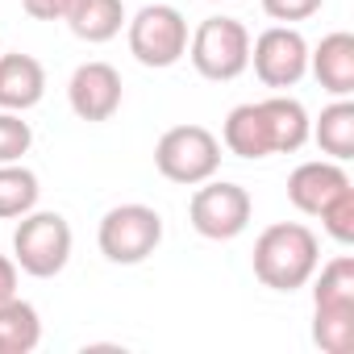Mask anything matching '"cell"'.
I'll return each instance as SVG.
<instances>
[{
  "mask_svg": "<svg viewBox=\"0 0 354 354\" xmlns=\"http://www.w3.org/2000/svg\"><path fill=\"white\" fill-rule=\"evenodd\" d=\"M250 263H254V275H259L263 288L296 292L313 279V271L321 263V242L300 221H275L259 234Z\"/></svg>",
  "mask_w": 354,
  "mask_h": 354,
  "instance_id": "1",
  "label": "cell"
},
{
  "mask_svg": "<svg viewBox=\"0 0 354 354\" xmlns=\"http://www.w3.org/2000/svg\"><path fill=\"white\" fill-rule=\"evenodd\" d=\"M154 167H158L162 180L196 188V184H205V180L217 175V167H221V142L205 125H175V129H167L158 138Z\"/></svg>",
  "mask_w": 354,
  "mask_h": 354,
  "instance_id": "2",
  "label": "cell"
},
{
  "mask_svg": "<svg viewBox=\"0 0 354 354\" xmlns=\"http://www.w3.org/2000/svg\"><path fill=\"white\" fill-rule=\"evenodd\" d=\"M71 259V225L63 213L30 209L13 230V263L34 279H55Z\"/></svg>",
  "mask_w": 354,
  "mask_h": 354,
  "instance_id": "3",
  "label": "cell"
},
{
  "mask_svg": "<svg viewBox=\"0 0 354 354\" xmlns=\"http://www.w3.org/2000/svg\"><path fill=\"white\" fill-rule=\"evenodd\" d=\"M188 59L205 80L230 84L250 67V30L238 17H205L188 38Z\"/></svg>",
  "mask_w": 354,
  "mask_h": 354,
  "instance_id": "4",
  "label": "cell"
},
{
  "mask_svg": "<svg viewBox=\"0 0 354 354\" xmlns=\"http://www.w3.org/2000/svg\"><path fill=\"white\" fill-rule=\"evenodd\" d=\"M125 38H129V55L142 67H175L188 55V21L175 5H146L133 13V21H125Z\"/></svg>",
  "mask_w": 354,
  "mask_h": 354,
  "instance_id": "5",
  "label": "cell"
},
{
  "mask_svg": "<svg viewBox=\"0 0 354 354\" xmlns=\"http://www.w3.org/2000/svg\"><path fill=\"white\" fill-rule=\"evenodd\" d=\"M96 242H100V254L117 267L146 263L162 242V217L150 205H117L100 217Z\"/></svg>",
  "mask_w": 354,
  "mask_h": 354,
  "instance_id": "6",
  "label": "cell"
},
{
  "mask_svg": "<svg viewBox=\"0 0 354 354\" xmlns=\"http://www.w3.org/2000/svg\"><path fill=\"white\" fill-rule=\"evenodd\" d=\"M250 213H254L250 192L230 180H205V184H196V192L188 201V221L209 242H234L238 234H246Z\"/></svg>",
  "mask_w": 354,
  "mask_h": 354,
  "instance_id": "7",
  "label": "cell"
},
{
  "mask_svg": "<svg viewBox=\"0 0 354 354\" xmlns=\"http://www.w3.org/2000/svg\"><path fill=\"white\" fill-rule=\"evenodd\" d=\"M250 63L267 88H296L308 75V42L292 26H271L250 42Z\"/></svg>",
  "mask_w": 354,
  "mask_h": 354,
  "instance_id": "8",
  "label": "cell"
},
{
  "mask_svg": "<svg viewBox=\"0 0 354 354\" xmlns=\"http://www.w3.org/2000/svg\"><path fill=\"white\" fill-rule=\"evenodd\" d=\"M67 104L80 121H109L121 109V71L113 63H80L67 84Z\"/></svg>",
  "mask_w": 354,
  "mask_h": 354,
  "instance_id": "9",
  "label": "cell"
},
{
  "mask_svg": "<svg viewBox=\"0 0 354 354\" xmlns=\"http://www.w3.org/2000/svg\"><path fill=\"white\" fill-rule=\"evenodd\" d=\"M342 188H350V175H346L342 162H333V158H308V162H300V167L288 175V201H292L304 217H317Z\"/></svg>",
  "mask_w": 354,
  "mask_h": 354,
  "instance_id": "10",
  "label": "cell"
},
{
  "mask_svg": "<svg viewBox=\"0 0 354 354\" xmlns=\"http://www.w3.org/2000/svg\"><path fill=\"white\" fill-rule=\"evenodd\" d=\"M46 96V67L34 55H0V109L30 113Z\"/></svg>",
  "mask_w": 354,
  "mask_h": 354,
  "instance_id": "11",
  "label": "cell"
},
{
  "mask_svg": "<svg viewBox=\"0 0 354 354\" xmlns=\"http://www.w3.org/2000/svg\"><path fill=\"white\" fill-rule=\"evenodd\" d=\"M308 71L329 96H350L354 92V34L346 30L325 34L317 50H308Z\"/></svg>",
  "mask_w": 354,
  "mask_h": 354,
  "instance_id": "12",
  "label": "cell"
},
{
  "mask_svg": "<svg viewBox=\"0 0 354 354\" xmlns=\"http://www.w3.org/2000/svg\"><path fill=\"white\" fill-rule=\"evenodd\" d=\"M221 142L230 154L238 158H271V133H267V117H263V104L250 100V104H238L230 109L225 125H221Z\"/></svg>",
  "mask_w": 354,
  "mask_h": 354,
  "instance_id": "13",
  "label": "cell"
},
{
  "mask_svg": "<svg viewBox=\"0 0 354 354\" xmlns=\"http://www.w3.org/2000/svg\"><path fill=\"white\" fill-rule=\"evenodd\" d=\"M263 104V117H267V133H271V150L275 154H296L304 142H308V109L296 100V96H267L259 100Z\"/></svg>",
  "mask_w": 354,
  "mask_h": 354,
  "instance_id": "14",
  "label": "cell"
},
{
  "mask_svg": "<svg viewBox=\"0 0 354 354\" xmlns=\"http://www.w3.org/2000/svg\"><path fill=\"white\" fill-rule=\"evenodd\" d=\"M63 21L71 26V34H75L80 42L100 46V42H113V38L121 34V26H125V5H121V0H71V9H67Z\"/></svg>",
  "mask_w": 354,
  "mask_h": 354,
  "instance_id": "15",
  "label": "cell"
},
{
  "mask_svg": "<svg viewBox=\"0 0 354 354\" xmlns=\"http://www.w3.org/2000/svg\"><path fill=\"white\" fill-rule=\"evenodd\" d=\"M42 342V317L30 300L9 296L0 304V354H30Z\"/></svg>",
  "mask_w": 354,
  "mask_h": 354,
  "instance_id": "16",
  "label": "cell"
},
{
  "mask_svg": "<svg viewBox=\"0 0 354 354\" xmlns=\"http://www.w3.org/2000/svg\"><path fill=\"white\" fill-rule=\"evenodd\" d=\"M308 138L333 158V162H346L354 158V104L346 96H337L329 109H321L317 125L308 129Z\"/></svg>",
  "mask_w": 354,
  "mask_h": 354,
  "instance_id": "17",
  "label": "cell"
},
{
  "mask_svg": "<svg viewBox=\"0 0 354 354\" xmlns=\"http://www.w3.org/2000/svg\"><path fill=\"white\" fill-rule=\"evenodd\" d=\"M38 175L21 162H0V221H17L38 209Z\"/></svg>",
  "mask_w": 354,
  "mask_h": 354,
  "instance_id": "18",
  "label": "cell"
},
{
  "mask_svg": "<svg viewBox=\"0 0 354 354\" xmlns=\"http://www.w3.org/2000/svg\"><path fill=\"white\" fill-rule=\"evenodd\" d=\"M313 342L325 354H350L354 350V304L313 308Z\"/></svg>",
  "mask_w": 354,
  "mask_h": 354,
  "instance_id": "19",
  "label": "cell"
},
{
  "mask_svg": "<svg viewBox=\"0 0 354 354\" xmlns=\"http://www.w3.org/2000/svg\"><path fill=\"white\" fill-rule=\"evenodd\" d=\"M321 304H354V259L350 254H337L321 267V275L313 283V308H321Z\"/></svg>",
  "mask_w": 354,
  "mask_h": 354,
  "instance_id": "20",
  "label": "cell"
},
{
  "mask_svg": "<svg viewBox=\"0 0 354 354\" xmlns=\"http://www.w3.org/2000/svg\"><path fill=\"white\" fill-rule=\"evenodd\" d=\"M317 217H321V230H325L337 246H350V242H354V188H342Z\"/></svg>",
  "mask_w": 354,
  "mask_h": 354,
  "instance_id": "21",
  "label": "cell"
},
{
  "mask_svg": "<svg viewBox=\"0 0 354 354\" xmlns=\"http://www.w3.org/2000/svg\"><path fill=\"white\" fill-rule=\"evenodd\" d=\"M30 146H34L30 121H21V113L0 109V162H21V154H30Z\"/></svg>",
  "mask_w": 354,
  "mask_h": 354,
  "instance_id": "22",
  "label": "cell"
},
{
  "mask_svg": "<svg viewBox=\"0 0 354 354\" xmlns=\"http://www.w3.org/2000/svg\"><path fill=\"white\" fill-rule=\"evenodd\" d=\"M321 5L325 0H263V13L271 21L288 26V21H308L313 13H321Z\"/></svg>",
  "mask_w": 354,
  "mask_h": 354,
  "instance_id": "23",
  "label": "cell"
},
{
  "mask_svg": "<svg viewBox=\"0 0 354 354\" xmlns=\"http://www.w3.org/2000/svg\"><path fill=\"white\" fill-rule=\"evenodd\" d=\"M21 9L34 17V21H63L71 0H21Z\"/></svg>",
  "mask_w": 354,
  "mask_h": 354,
  "instance_id": "24",
  "label": "cell"
},
{
  "mask_svg": "<svg viewBox=\"0 0 354 354\" xmlns=\"http://www.w3.org/2000/svg\"><path fill=\"white\" fill-rule=\"evenodd\" d=\"M9 296H17V263L0 254V304H5Z\"/></svg>",
  "mask_w": 354,
  "mask_h": 354,
  "instance_id": "25",
  "label": "cell"
}]
</instances>
